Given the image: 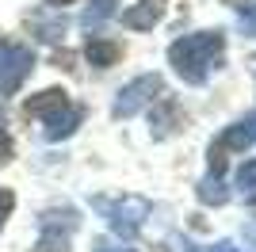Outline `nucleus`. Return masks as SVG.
Listing matches in <instances>:
<instances>
[{"label":"nucleus","mask_w":256,"mask_h":252,"mask_svg":"<svg viewBox=\"0 0 256 252\" xmlns=\"http://www.w3.org/2000/svg\"><path fill=\"white\" fill-rule=\"evenodd\" d=\"M222 50H226L222 31H195V34H184V38H176L168 46V62L188 84H203L206 73L222 62Z\"/></svg>","instance_id":"1"},{"label":"nucleus","mask_w":256,"mask_h":252,"mask_svg":"<svg viewBox=\"0 0 256 252\" xmlns=\"http://www.w3.org/2000/svg\"><path fill=\"white\" fill-rule=\"evenodd\" d=\"M23 111H27V118H38L42 122V134L50 138V142H62V138H69L80 126V107L69 100V92H62V88H46V92L31 96L27 104H23Z\"/></svg>","instance_id":"2"},{"label":"nucleus","mask_w":256,"mask_h":252,"mask_svg":"<svg viewBox=\"0 0 256 252\" xmlns=\"http://www.w3.org/2000/svg\"><path fill=\"white\" fill-rule=\"evenodd\" d=\"M100 214L107 218V226L118 233V237H134L142 230V222L150 218V202L138 199V195H122V199H100L96 202Z\"/></svg>","instance_id":"3"},{"label":"nucleus","mask_w":256,"mask_h":252,"mask_svg":"<svg viewBox=\"0 0 256 252\" xmlns=\"http://www.w3.org/2000/svg\"><path fill=\"white\" fill-rule=\"evenodd\" d=\"M31 69H34L31 46H20V42L0 38V96L20 92V84L31 76Z\"/></svg>","instance_id":"4"},{"label":"nucleus","mask_w":256,"mask_h":252,"mask_svg":"<svg viewBox=\"0 0 256 252\" xmlns=\"http://www.w3.org/2000/svg\"><path fill=\"white\" fill-rule=\"evenodd\" d=\"M160 76L157 73H146V76H134V80L126 84V88H118L115 96V107H111V115L115 118H130V115H138L142 107H150L153 100L160 96Z\"/></svg>","instance_id":"5"},{"label":"nucleus","mask_w":256,"mask_h":252,"mask_svg":"<svg viewBox=\"0 0 256 252\" xmlns=\"http://www.w3.org/2000/svg\"><path fill=\"white\" fill-rule=\"evenodd\" d=\"M256 142V115H248V118H241V122H234L230 130H226L222 138H218V153H226V149H248Z\"/></svg>","instance_id":"6"},{"label":"nucleus","mask_w":256,"mask_h":252,"mask_svg":"<svg viewBox=\"0 0 256 252\" xmlns=\"http://www.w3.org/2000/svg\"><path fill=\"white\" fill-rule=\"evenodd\" d=\"M160 16H164V0H142V4H134V8L122 12V23L134 27V31H146V27H153Z\"/></svg>","instance_id":"7"},{"label":"nucleus","mask_w":256,"mask_h":252,"mask_svg":"<svg viewBox=\"0 0 256 252\" xmlns=\"http://www.w3.org/2000/svg\"><path fill=\"white\" fill-rule=\"evenodd\" d=\"M118 42H107V38H88V46H84V58L96 69H107V65H115L118 62Z\"/></svg>","instance_id":"8"},{"label":"nucleus","mask_w":256,"mask_h":252,"mask_svg":"<svg viewBox=\"0 0 256 252\" xmlns=\"http://www.w3.org/2000/svg\"><path fill=\"white\" fill-rule=\"evenodd\" d=\"M111 16H115V0H88V8H84V16H80V23H84L88 31H100Z\"/></svg>","instance_id":"9"},{"label":"nucleus","mask_w":256,"mask_h":252,"mask_svg":"<svg viewBox=\"0 0 256 252\" xmlns=\"http://www.w3.org/2000/svg\"><path fill=\"white\" fill-rule=\"evenodd\" d=\"M199 199L214 202V206H222V202L230 199V191H226V184H222V172H214V176H206L203 184H199Z\"/></svg>","instance_id":"10"},{"label":"nucleus","mask_w":256,"mask_h":252,"mask_svg":"<svg viewBox=\"0 0 256 252\" xmlns=\"http://www.w3.org/2000/svg\"><path fill=\"white\" fill-rule=\"evenodd\" d=\"M34 27H38V38H46V42H54V38H62V31H65V16L62 12H54L50 20H34Z\"/></svg>","instance_id":"11"},{"label":"nucleus","mask_w":256,"mask_h":252,"mask_svg":"<svg viewBox=\"0 0 256 252\" xmlns=\"http://www.w3.org/2000/svg\"><path fill=\"white\" fill-rule=\"evenodd\" d=\"M237 188L245 191V195L256 191V160H245V164L237 168Z\"/></svg>","instance_id":"12"},{"label":"nucleus","mask_w":256,"mask_h":252,"mask_svg":"<svg viewBox=\"0 0 256 252\" xmlns=\"http://www.w3.org/2000/svg\"><path fill=\"white\" fill-rule=\"evenodd\" d=\"M12 157V142H8V118H4V107H0V164Z\"/></svg>","instance_id":"13"},{"label":"nucleus","mask_w":256,"mask_h":252,"mask_svg":"<svg viewBox=\"0 0 256 252\" xmlns=\"http://www.w3.org/2000/svg\"><path fill=\"white\" fill-rule=\"evenodd\" d=\"M12 206H16V195H12L8 188H0V230H4V222H8Z\"/></svg>","instance_id":"14"},{"label":"nucleus","mask_w":256,"mask_h":252,"mask_svg":"<svg viewBox=\"0 0 256 252\" xmlns=\"http://www.w3.org/2000/svg\"><path fill=\"white\" fill-rule=\"evenodd\" d=\"M180 252H241V248H234L230 241H218V244H210V248H199V244H184Z\"/></svg>","instance_id":"15"},{"label":"nucleus","mask_w":256,"mask_h":252,"mask_svg":"<svg viewBox=\"0 0 256 252\" xmlns=\"http://www.w3.org/2000/svg\"><path fill=\"white\" fill-rule=\"evenodd\" d=\"M237 23H241V31H245V34H256V8L241 12V20H237Z\"/></svg>","instance_id":"16"},{"label":"nucleus","mask_w":256,"mask_h":252,"mask_svg":"<svg viewBox=\"0 0 256 252\" xmlns=\"http://www.w3.org/2000/svg\"><path fill=\"white\" fill-rule=\"evenodd\" d=\"M96 252H134V248H122V244H118V248H115V244H107V241H100V244H96Z\"/></svg>","instance_id":"17"},{"label":"nucleus","mask_w":256,"mask_h":252,"mask_svg":"<svg viewBox=\"0 0 256 252\" xmlns=\"http://www.w3.org/2000/svg\"><path fill=\"white\" fill-rule=\"evenodd\" d=\"M54 4H69V0H54Z\"/></svg>","instance_id":"18"}]
</instances>
